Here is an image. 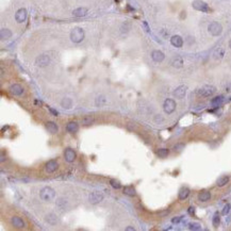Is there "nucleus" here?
Segmentation results:
<instances>
[{"instance_id":"11","label":"nucleus","mask_w":231,"mask_h":231,"mask_svg":"<svg viewBox=\"0 0 231 231\" xmlns=\"http://www.w3.org/2000/svg\"><path fill=\"white\" fill-rule=\"evenodd\" d=\"M64 158L66 160L67 162L72 163L76 160V152H75L74 149L72 148H66L65 151H64Z\"/></svg>"},{"instance_id":"1","label":"nucleus","mask_w":231,"mask_h":231,"mask_svg":"<svg viewBox=\"0 0 231 231\" xmlns=\"http://www.w3.org/2000/svg\"><path fill=\"white\" fill-rule=\"evenodd\" d=\"M40 196L44 201H51L56 197V191L50 186H45L41 190Z\"/></svg>"},{"instance_id":"6","label":"nucleus","mask_w":231,"mask_h":231,"mask_svg":"<svg viewBox=\"0 0 231 231\" xmlns=\"http://www.w3.org/2000/svg\"><path fill=\"white\" fill-rule=\"evenodd\" d=\"M102 199H104V194L98 191H95V192H93V193H91L90 196H88V201H90V203H92V205H97V203L102 201Z\"/></svg>"},{"instance_id":"39","label":"nucleus","mask_w":231,"mask_h":231,"mask_svg":"<svg viewBox=\"0 0 231 231\" xmlns=\"http://www.w3.org/2000/svg\"><path fill=\"white\" fill-rule=\"evenodd\" d=\"M48 109H49V111H50V113L53 115V116H58V114H59L58 111H56V110L52 109V108H48Z\"/></svg>"},{"instance_id":"26","label":"nucleus","mask_w":231,"mask_h":231,"mask_svg":"<svg viewBox=\"0 0 231 231\" xmlns=\"http://www.w3.org/2000/svg\"><path fill=\"white\" fill-rule=\"evenodd\" d=\"M46 221H47L48 224H50V225H56L58 223V216L56 214H53V213H49L46 216Z\"/></svg>"},{"instance_id":"37","label":"nucleus","mask_w":231,"mask_h":231,"mask_svg":"<svg viewBox=\"0 0 231 231\" xmlns=\"http://www.w3.org/2000/svg\"><path fill=\"white\" fill-rule=\"evenodd\" d=\"M65 203H66L65 199H62V198L58 199V201H56V205H58L59 207L61 208V209H64V208H65Z\"/></svg>"},{"instance_id":"16","label":"nucleus","mask_w":231,"mask_h":231,"mask_svg":"<svg viewBox=\"0 0 231 231\" xmlns=\"http://www.w3.org/2000/svg\"><path fill=\"white\" fill-rule=\"evenodd\" d=\"M170 43H172V45H173L174 47L180 48V47H182V45H183V40H182V37H181L180 35H174V36H172V38H170Z\"/></svg>"},{"instance_id":"23","label":"nucleus","mask_w":231,"mask_h":231,"mask_svg":"<svg viewBox=\"0 0 231 231\" xmlns=\"http://www.w3.org/2000/svg\"><path fill=\"white\" fill-rule=\"evenodd\" d=\"M86 13H88V9L86 8H78L74 10L72 15L76 16V17H82V16L86 15Z\"/></svg>"},{"instance_id":"7","label":"nucleus","mask_w":231,"mask_h":231,"mask_svg":"<svg viewBox=\"0 0 231 231\" xmlns=\"http://www.w3.org/2000/svg\"><path fill=\"white\" fill-rule=\"evenodd\" d=\"M192 5H193V8H194L195 10L200 11V12H205V13H207V12L210 11L209 5H208L206 2H203L202 0H194L193 3H192Z\"/></svg>"},{"instance_id":"3","label":"nucleus","mask_w":231,"mask_h":231,"mask_svg":"<svg viewBox=\"0 0 231 231\" xmlns=\"http://www.w3.org/2000/svg\"><path fill=\"white\" fill-rule=\"evenodd\" d=\"M216 92V88L213 85H203L202 88L197 90V95L200 97H210L214 95Z\"/></svg>"},{"instance_id":"20","label":"nucleus","mask_w":231,"mask_h":231,"mask_svg":"<svg viewBox=\"0 0 231 231\" xmlns=\"http://www.w3.org/2000/svg\"><path fill=\"white\" fill-rule=\"evenodd\" d=\"M172 65H173L175 68H181L183 66V59L181 56H177L172 60Z\"/></svg>"},{"instance_id":"13","label":"nucleus","mask_w":231,"mask_h":231,"mask_svg":"<svg viewBox=\"0 0 231 231\" xmlns=\"http://www.w3.org/2000/svg\"><path fill=\"white\" fill-rule=\"evenodd\" d=\"M11 223H12V225H13L15 228L21 229V228H24L25 227L24 219H22L21 217H19V216H13L12 219H11Z\"/></svg>"},{"instance_id":"19","label":"nucleus","mask_w":231,"mask_h":231,"mask_svg":"<svg viewBox=\"0 0 231 231\" xmlns=\"http://www.w3.org/2000/svg\"><path fill=\"white\" fill-rule=\"evenodd\" d=\"M211 199V193L208 191H202L198 194V200L202 202H206Z\"/></svg>"},{"instance_id":"17","label":"nucleus","mask_w":231,"mask_h":231,"mask_svg":"<svg viewBox=\"0 0 231 231\" xmlns=\"http://www.w3.org/2000/svg\"><path fill=\"white\" fill-rule=\"evenodd\" d=\"M46 128L51 134H56L59 132V127L54 122H46Z\"/></svg>"},{"instance_id":"21","label":"nucleus","mask_w":231,"mask_h":231,"mask_svg":"<svg viewBox=\"0 0 231 231\" xmlns=\"http://www.w3.org/2000/svg\"><path fill=\"white\" fill-rule=\"evenodd\" d=\"M190 195V189L189 188H185V186H183V188H181L180 191H179V194H178V197H179V199L180 200H184L188 198V196Z\"/></svg>"},{"instance_id":"30","label":"nucleus","mask_w":231,"mask_h":231,"mask_svg":"<svg viewBox=\"0 0 231 231\" xmlns=\"http://www.w3.org/2000/svg\"><path fill=\"white\" fill-rule=\"evenodd\" d=\"M12 36V32L9 29H1L0 31V37L1 40H7V38H10Z\"/></svg>"},{"instance_id":"4","label":"nucleus","mask_w":231,"mask_h":231,"mask_svg":"<svg viewBox=\"0 0 231 231\" xmlns=\"http://www.w3.org/2000/svg\"><path fill=\"white\" fill-rule=\"evenodd\" d=\"M208 31L213 36H218V35H221L222 31H223V27L217 21H213L208 27Z\"/></svg>"},{"instance_id":"35","label":"nucleus","mask_w":231,"mask_h":231,"mask_svg":"<svg viewBox=\"0 0 231 231\" xmlns=\"http://www.w3.org/2000/svg\"><path fill=\"white\" fill-rule=\"evenodd\" d=\"M189 229L190 230H200V229H201V226H200V224H198V223H191L189 225Z\"/></svg>"},{"instance_id":"22","label":"nucleus","mask_w":231,"mask_h":231,"mask_svg":"<svg viewBox=\"0 0 231 231\" xmlns=\"http://www.w3.org/2000/svg\"><path fill=\"white\" fill-rule=\"evenodd\" d=\"M224 56H225V49L223 47H218L213 53V58L215 60H222L224 58Z\"/></svg>"},{"instance_id":"40","label":"nucleus","mask_w":231,"mask_h":231,"mask_svg":"<svg viewBox=\"0 0 231 231\" xmlns=\"http://www.w3.org/2000/svg\"><path fill=\"white\" fill-rule=\"evenodd\" d=\"M184 145H182V144H179V145H176L175 147H174V149H175V151H179V150H181L180 148H183Z\"/></svg>"},{"instance_id":"14","label":"nucleus","mask_w":231,"mask_h":231,"mask_svg":"<svg viewBox=\"0 0 231 231\" xmlns=\"http://www.w3.org/2000/svg\"><path fill=\"white\" fill-rule=\"evenodd\" d=\"M151 58L154 62L160 63V62H162L163 60H164L165 56H164V53H163L161 50H154L151 53Z\"/></svg>"},{"instance_id":"38","label":"nucleus","mask_w":231,"mask_h":231,"mask_svg":"<svg viewBox=\"0 0 231 231\" xmlns=\"http://www.w3.org/2000/svg\"><path fill=\"white\" fill-rule=\"evenodd\" d=\"M181 219H182V217H181V216H177V217H174L173 219H172V223H173V224H178V223H180Z\"/></svg>"},{"instance_id":"41","label":"nucleus","mask_w":231,"mask_h":231,"mask_svg":"<svg viewBox=\"0 0 231 231\" xmlns=\"http://www.w3.org/2000/svg\"><path fill=\"white\" fill-rule=\"evenodd\" d=\"M189 213L191 214V215H193L195 213V208H193V207H190L189 208Z\"/></svg>"},{"instance_id":"18","label":"nucleus","mask_w":231,"mask_h":231,"mask_svg":"<svg viewBox=\"0 0 231 231\" xmlns=\"http://www.w3.org/2000/svg\"><path fill=\"white\" fill-rule=\"evenodd\" d=\"M66 130L69 133H76L79 130V125L76 122H69L66 125Z\"/></svg>"},{"instance_id":"45","label":"nucleus","mask_w":231,"mask_h":231,"mask_svg":"<svg viewBox=\"0 0 231 231\" xmlns=\"http://www.w3.org/2000/svg\"><path fill=\"white\" fill-rule=\"evenodd\" d=\"M228 45H229V48H230V49H231V40H230V41H229V43H228Z\"/></svg>"},{"instance_id":"10","label":"nucleus","mask_w":231,"mask_h":231,"mask_svg":"<svg viewBox=\"0 0 231 231\" xmlns=\"http://www.w3.org/2000/svg\"><path fill=\"white\" fill-rule=\"evenodd\" d=\"M186 90H188V88H186L185 85H180V86H178V88L174 91V96L178 99L184 98V96L186 94Z\"/></svg>"},{"instance_id":"2","label":"nucleus","mask_w":231,"mask_h":231,"mask_svg":"<svg viewBox=\"0 0 231 231\" xmlns=\"http://www.w3.org/2000/svg\"><path fill=\"white\" fill-rule=\"evenodd\" d=\"M83 38H84V30L82 28L76 27V28H74L72 30V32H70V40H72V42L78 44V43L82 42Z\"/></svg>"},{"instance_id":"36","label":"nucleus","mask_w":231,"mask_h":231,"mask_svg":"<svg viewBox=\"0 0 231 231\" xmlns=\"http://www.w3.org/2000/svg\"><path fill=\"white\" fill-rule=\"evenodd\" d=\"M230 209H231V205H229V203H227L225 207H224L223 211H222V214L223 215H227L229 212H230Z\"/></svg>"},{"instance_id":"24","label":"nucleus","mask_w":231,"mask_h":231,"mask_svg":"<svg viewBox=\"0 0 231 231\" xmlns=\"http://www.w3.org/2000/svg\"><path fill=\"white\" fill-rule=\"evenodd\" d=\"M224 102V96H216L215 98H213L211 100V106L214 108H217Z\"/></svg>"},{"instance_id":"15","label":"nucleus","mask_w":231,"mask_h":231,"mask_svg":"<svg viewBox=\"0 0 231 231\" xmlns=\"http://www.w3.org/2000/svg\"><path fill=\"white\" fill-rule=\"evenodd\" d=\"M10 92L13 94L14 96H20L21 94L24 93V88H22L20 84H13V85H11Z\"/></svg>"},{"instance_id":"9","label":"nucleus","mask_w":231,"mask_h":231,"mask_svg":"<svg viewBox=\"0 0 231 231\" xmlns=\"http://www.w3.org/2000/svg\"><path fill=\"white\" fill-rule=\"evenodd\" d=\"M58 167H59V165L56 160H50V161H48L45 165V169L48 174L54 173V172L58 169Z\"/></svg>"},{"instance_id":"43","label":"nucleus","mask_w":231,"mask_h":231,"mask_svg":"<svg viewBox=\"0 0 231 231\" xmlns=\"http://www.w3.org/2000/svg\"><path fill=\"white\" fill-rule=\"evenodd\" d=\"M226 91L228 93H231V83H229V84L226 86Z\"/></svg>"},{"instance_id":"42","label":"nucleus","mask_w":231,"mask_h":231,"mask_svg":"<svg viewBox=\"0 0 231 231\" xmlns=\"http://www.w3.org/2000/svg\"><path fill=\"white\" fill-rule=\"evenodd\" d=\"M143 26H144V28H145V30H146L147 32H149V28H148V25H147V22L146 21H144L143 22Z\"/></svg>"},{"instance_id":"27","label":"nucleus","mask_w":231,"mask_h":231,"mask_svg":"<svg viewBox=\"0 0 231 231\" xmlns=\"http://www.w3.org/2000/svg\"><path fill=\"white\" fill-rule=\"evenodd\" d=\"M124 194L127 195V196L134 197L136 195L135 189H134L133 186H125V189H124Z\"/></svg>"},{"instance_id":"8","label":"nucleus","mask_w":231,"mask_h":231,"mask_svg":"<svg viewBox=\"0 0 231 231\" xmlns=\"http://www.w3.org/2000/svg\"><path fill=\"white\" fill-rule=\"evenodd\" d=\"M35 64L38 67H46L50 64V58L47 54H41L35 60Z\"/></svg>"},{"instance_id":"31","label":"nucleus","mask_w":231,"mask_h":231,"mask_svg":"<svg viewBox=\"0 0 231 231\" xmlns=\"http://www.w3.org/2000/svg\"><path fill=\"white\" fill-rule=\"evenodd\" d=\"M212 224H213V226L215 227V228H217V227L219 226V224H221V217H219V214H218L217 212H216L215 214H214V216H213Z\"/></svg>"},{"instance_id":"44","label":"nucleus","mask_w":231,"mask_h":231,"mask_svg":"<svg viewBox=\"0 0 231 231\" xmlns=\"http://www.w3.org/2000/svg\"><path fill=\"white\" fill-rule=\"evenodd\" d=\"M126 230H134V228H133V227H127V228H126Z\"/></svg>"},{"instance_id":"32","label":"nucleus","mask_w":231,"mask_h":231,"mask_svg":"<svg viewBox=\"0 0 231 231\" xmlns=\"http://www.w3.org/2000/svg\"><path fill=\"white\" fill-rule=\"evenodd\" d=\"M169 154V150L167 148H160L157 151V154L160 158H166Z\"/></svg>"},{"instance_id":"25","label":"nucleus","mask_w":231,"mask_h":231,"mask_svg":"<svg viewBox=\"0 0 231 231\" xmlns=\"http://www.w3.org/2000/svg\"><path fill=\"white\" fill-rule=\"evenodd\" d=\"M106 104V98L104 95H99L95 98V106H102Z\"/></svg>"},{"instance_id":"28","label":"nucleus","mask_w":231,"mask_h":231,"mask_svg":"<svg viewBox=\"0 0 231 231\" xmlns=\"http://www.w3.org/2000/svg\"><path fill=\"white\" fill-rule=\"evenodd\" d=\"M229 180H230V178H229V176H222L221 178H218L217 179V182H216V184H217V186H225L227 183L229 182Z\"/></svg>"},{"instance_id":"34","label":"nucleus","mask_w":231,"mask_h":231,"mask_svg":"<svg viewBox=\"0 0 231 231\" xmlns=\"http://www.w3.org/2000/svg\"><path fill=\"white\" fill-rule=\"evenodd\" d=\"M93 122H94V118L91 116H86V117H84V118H82V125H84V126L91 125Z\"/></svg>"},{"instance_id":"12","label":"nucleus","mask_w":231,"mask_h":231,"mask_svg":"<svg viewBox=\"0 0 231 231\" xmlns=\"http://www.w3.org/2000/svg\"><path fill=\"white\" fill-rule=\"evenodd\" d=\"M27 18V11L26 9H19L15 14V19L17 22L21 24V22H24Z\"/></svg>"},{"instance_id":"29","label":"nucleus","mask_w":231,"mask_h":231,"mask_svg":"<svg viewBox=\"0 0 231 231\" xmlns=\"http://www.w3.org/2000/svg\"><path fill=\"white\" fill-rule=\"evenodd\" d=\"M61 106H63L64 109H70L72 106V100L70 98H64L63 100L61 101Z\"/></svg>"},{"instance_id":"46","label":"nucleus","mask_w":231,"mask_h":231,"mask_svg":"<svg viewBox=\"0 0 231 231\" xmlns=\"http://www.w3.org/2000/svg\"><path fill=\"white\" fill-rule=\"evenodd\" d=\"M115 1H116V2H120V1H122V0H115Z\"/></svg>"},{"instance_id":"33","label":"nucleus","mask_w":231,"mask_h":231,"mask_svg":"<svg viewBox=\"0 0 231 231\" xmlns=\"http://www.w3.org/2000/svg\"><path fill=\"white\" fill-rule=\"evenodd\" d=\"M110 184H111L112 188H114V189H116V190H118V189L122 188L119 181L116 180V179H111V180H110Z\"/></svg>"},{"instance_id":"5","label":"nucleus","mask_w":231,"mask_h":231,"mask_svg":"<svg viewBox=\"0 0 231 231\" xmlns=\"http://www.w3.org/2000/svg\"><path fill=\"white\" fill-rule=\"evenodd\" d=\"M176 106H177V104H176L175 100L168 98V99H166V100L164 101V104H163V110H164V112L166 114H172V113L176 110Z\"/></svg>"}]
</instances>
